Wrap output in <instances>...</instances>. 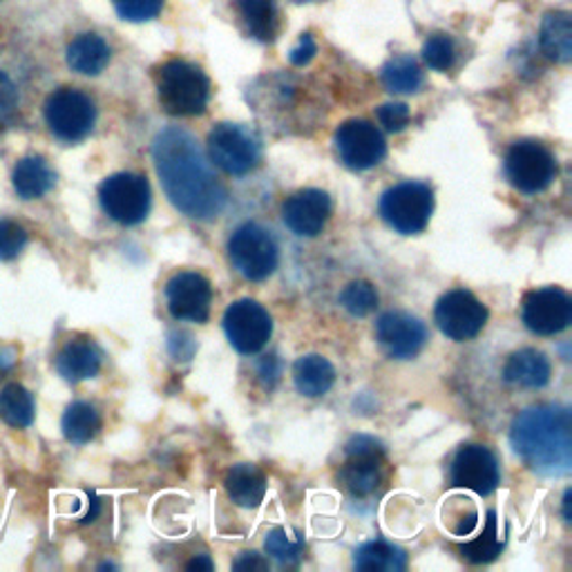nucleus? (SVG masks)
I'll use <instances>...</instances> for the list:
<instances>
[{
    "label": "nucleus",
    "instance_id": "aec40b11",
    "mask_svg": "<svg viewBox=\"0 0 572 572\" xmlns=\"http://www.w3.org/2000/svg\"><path fill=\"white\" fill-rule=\"evenodd\" d=\"M12 186L21 199H40L57 186V173L46 157L29 154L16 161L12 171Z\"/></svg>",
    "mask_w": 572,
    "mask_h": 572
},
{
    "label": "nucleus",
    "instance_id": "9b49d317",
    "mask_svg": "<svg viewBox=\"0 0 572 572\" xmlns=\"http://www.w3.org/2000/svg\"><path fill=\"white\" fill-rule=\"evenodd\" d=\"M224 332L228 343L241 356L260 353L273 334L269 311L251 298L233 302L224 313Z\"/></svg>",
    "mask_w": 572,
    "mask_h": 572
},
{
    "label": "nucleus",
    "instance_id": "7ed1b4c3",
    "mask_svg": "<svg viewBox=\"0 0 572 572\" xmlns=\"http://www.w3.org/2000/svg\"><path fill=\"white\" fill-rule=\"evenodd\" d=\"M154 80L163 112L173 116H199L207 112L211 80L199 65L184 59H171L157 67Z\"/></svg>",
    "mask_w": 572,
    "mask_h": 572
},
{
    "label": "nucleus",
    "instance_id": "f8f14e48",
    "mask_svg": "<svg viewBox=\"0 0 572 572\" xmlns=\"http://www.w3.org/2000/svg\"><path fill=\"white\" fill-rule=\"evenodd\" d=\"M434 322L449 340L465 343L483 332L487 324V309L474 294L455 289L436 302Z\"/></svg>",
    "mask_w": 572,
    "mask_h": 572
},
{
    "label": "nucleus",
    "instance_id": "58836bf2",
    "mask_svg": "<svg viewBox=\"0 0 572 572\" xmlns=\"http://www.w3.org/2000/svg\"><path fill=\"white\" fill-rule=\"evenodd\" d=\"M279 374H282V364H279L277 356H266V358L260 360V364H258V376L264 381L266 387H273V385L277 383Z\"/></svg>",
    "mask_w": 572,
    "mask_h": 572
},
{
    "label": "nucleus",
    "instance_id": "a878e982",
    "mask_svg": "<svg viewBox=\"0 0 572 572\" xmlns=\"http://www.w3.org/2000/svg\"><path fill=\"white\" fill-rule=\"evenodd\" d=\"M61 430L72 445H88L90 440L97 438L101 430V414L97 412V407L92 402L76 400L67 405V410L63 412Z\"/></svg>",
    "mask_w": 572,
    "mask_h": 572
},
{
    "label": "nucleus",
    "instance_id": "bb28decb",
    "mask_svg": "<svg viewBox=\"0 0 572 572\" xmlns=\"http://www.w3.org/2000/svg\"><path fill=\"white\" fill-rule=\"evenodd\" d=\"M544 54L555 63H568L572 57V25L568 12L546 14L539 32Z\"/></svg>",
    "mask_w": 572,
    "mask_h": 572
},
{
    "label": "nucleus",
    "instance_id": "f03ea898",
    "mask_svg": "<svg viewBox=\"0 0 572 572\" xmlns=\"http://www.w3.org/2000/svg\"><path fill=\"white\" fill-rule=\"evenodd\" d=\"M510 443L517 457L539 476H568L572 470L570 410L563 405L523 410L510 427Z\"/></svg>",
    "mask_w": 572,
    "mask_h": 572
},
{
    "label": "nucleus",
    "instance_id": "e433bc0d",
    "mask_svg": "<svg viewBox=\"0 0 572 572\" xmlns=\"http://www.w3.org/2000/svg\"><path fill=\"white\" fill-rule=\"evenodd\" d=\"M378 121L381 126H385V130L400 133L410 124V108L405 103H385L383 108H378Z\"/></svg>",
    "mask_w": 572,
    "mask_h": 572
},
{
    "label": "nucleus",
    "instance_id": "2eb2a0df",
    "mask_svg": "<svg viewBox=\"0 0 572 572\" xmlns=\"http://www.w3.org/2000/svg\"><path fill=\"white\" fill-rule=\"evenodd\" d=\"M521 320L535 336H557L572 320V302L557 286L530 291L521 304Z\"/></svg>",
    "mask_w": 572,
    "mask_h": 572
},
{
    "label": "nucleus",
    "instance_id": "72a5a7b5",
    "mask_svg": "<svg viewBox=\"0 0 572 572\" xmlns=\"http://www.w3.org/2000/svg\"><path fill=\"white\" fill-rule=\"evenodd\" d=\"M423 61L436 72L452 70V65L457 61L455 40L449 38V36H445V34L430 36L425 40V46H423Z\"/></svg>",
    "mask_w": 572,
    "mask_h": 572
},
{
    "label": "nucleus",
    "instance_id": "9d476101",
    "mask_svg": "<svg viewBox=\"0 0 572 572\" xmlns=\"http://www.w3.org/2000/svg\"><path fill=\"white\" fill-rule=\"evenodd\" d=\"M506 175L525 195L544 192L557 177V159L539 141H517L506 154Z\"/></svg>",
    "mask_w": 572,
    "mask_h": 572
},
{
    "label": "nucleus",
    "instance_id": "473e14b6",
    "mask_svg": "<svg viewBox=\"0 0 572 572\" xmlns=\"http://www.w3.org/2000/svg\"><path fill=\"white\" fill-rule=\"evenodd\" d=\"M340 304L353 318H364L378 309V291L372 282H351L340 294Z\"/></svg>",
    "mask_w": 572,
    "mask_h": 572
},
{
    "label": "nucleus",
    "instance_id": "6e6552de",
    "mask_svg": "<svg viewBox=\"0 0 572 572\" xmlns=\"http://www.w3.org/2000/svg\"><path fill=\"white\" fill-rule=\"evenodd\" d=\"M381 217L400 235L423 233L434 213V192L427 184L402 182L381 197Z\"/></svg>",
    "mask_w": 572,
    "mask_h": 572
},
{
    "label": "nucleus",
    "instance_id": "20e7f679",
    "mask_svg": "<svg viewBox=\"0 0 572 572\" xmlns=\"http://www.w3.org/2000/svg\"><path fill=\"white\" fill-rule=\"evenodd\" d=\"M209 154L226 175L244 177L260 166L262 139L249 126L224 121L209 133Z\"/></svg>",
    "mask_w": 572,
    "mask_h": 572
},
{
    "label": "nucleus",
    "instance_id": "c756f323",
    "mask_svg": "<svg viewBox=\"0 0 572 572\" xmlns=\"http://www.w3.org/2000/svg\"><path fill=\"white\" fill-rule=\"evenodd\" d=\"M381 80L387 92L412 95L423 86V70L412 57H394L381 70Z\"/></svg>",
    "mask_w": 572,
    "mask_h": 572
},
{
    "label": "nucleus",
    "instance_id": "4468645a",
    "mask_svg": "<svg viewBox=\"0 0 572 572\" xmlns=\"http://www.w3.org/2000/svg\"><path fill=\"white\" fill-rule=\"evenodd\" d=\"M449 481H452L455 487L472 489V493L485 497L493 495L499 487L501 468L493 449L478 443H470L457 452L452 468H449Z\"/></svg>",
    "mask_w": 572,
    "mask_h": 572
},
{
    "label": "nucleus",
    "instance_id": "ddd939ff",
    "mask_svg": "<svg viewBox=\"0 0 572 572\" xmlns=\"http://www.w3.org/2000/svg\"><path fill=\"white\" fill-rule=\"evenodd\" d=\"M336 150L347 169L362 173L372 171L387 154L383 133L364 119H349L336 130Z\"/></svg>",
    "mask_w": 572,
    "mask_h": 572
},
{
    "label": "nucleus",
    "instance_id": "f704fd0d",
    "mask_svg": "<svg viewBox=\"0 0 572 572\" xmlns=\"http://www.w3.org/2000/svg\"><path fill=\"white\" fill-rule=\"evenodd\" d=\"M112 5L128 23H148L163 12L166 0H112Z\"/></svg>",
    "mask_w": 572,
    "mask_h": 572
},
{
    "label": "nucleus",
    "instance_id": "4be33fe9",
    "mask_svg": "<svg viewBox=\"0 0 572 572\" xmlns=\"http://www.w3.org/2000/svg\"><path fill=\"white\" fill-rule=\"evenodd\" d=\"M228 499L239 508H258L266 497V476L253 463H239L224 476Z\"/></svg>",
    "mask_w": 572,
    "mask_h": 572
},
{
    "label": "nucleus",
    "instance_id": "7c9ffc66",
    "mask_svg": "<svg viewBox=\"0 0 572 572\" xmlns=\"http://www.w3.org/2000/svg\"><path fill=\"white\" fill-rule=\"evenodd\" d=\"M503 546H506V537L501 535V530H499L497 512L489 510L487 517H485L483 533L476 539L468 542L461 548V552H463V557L470 563H489V561H495L501 555Z\"/></svg>",
    "mask_w": 572,
    "mask_h": 572
},
{
    "label": "nucleus",
    "instance_id": "37998d69",
    "mask_svg": "<svg viewBox=\"0 0 572 572\" xmlns=\"http://www.w3.org/2000/svg\"><path fill=\"white\" fill-rule=\"evenodd\" d=\"M568 506H570V489H568L565 497H563V517H565V521H570V510H568Z\"/></svg>",
    "mask_w": 572,
    "mask_h": 572
},
{
    "label": "nucleus",
    "instance_id": "79ce46f5",
    "mask_svg": "<svg viewBox=\"0 0 572 572\" xmlns=\"http://www.w3.org/2000/svg\"><path fill=\"white\" fill-rule=\"evenodd\" d=\"M16 364V351L10 347H0V370H10Z\"/></svg>",
    "mask_w": 572,
    "mask_h": 572
},
{
    "label": "nucleus",
    "instance_id": "5701e85b",
    "mask_svg": "<svg viewBox=\"0 0 572 572\" xmlns=\"http://www.w3.org/2000/svg\"><path fill=\"white\" fill-rule=\"evenodd\" d=\"M65 59H67V65L76 74L97 76L108 67L112 59V50L103 36L86 32V34H78L67 46Z\"/></svg>",
    "mask_w": 572,
    "mask_h": 572
},
{
    "label": "nucleus",
    "instance_id": "ea45409f",
    "mask_svg": "<svg viewBox=\"0 0 572 572\" xmlns=\"http://www.w3.org/2000/svg\"><path fill=\"white\" fill-rule=\"evenodd\" d=\"M233 570H269V561L258 552H241L233 563Z\"/></svg>",
    "mask_w": 572,
    "mask_h": 572
},
{
    "label": "nucleus",
    "instance_id": "f257e3e1",
    "mask_svg": "<svg viewBox=\"0 0 572 572\" xmlns=\"http://www.w3.org/2000/svg\"><path fill=\"white\" fill-rule=\"evenodd\" d=\"M152 161L163 192L179 213L197 222H211L222 215L228 190L188 130H161L152 141Z\"/></svg>",
    "mask_w": 572,
    "mask_h": 572
},
{
    "label": "nucleus",
    "instance_id": "b1692460",
    "mask_svg": "<svg viewBox=\"0 0 572 572\" xmlns=\"http://www.w3.org/2000/svg\"><path fill=\"white\" fill-rule=\"evenodd\" d=\"M294 381H296V387L302 396L320 398L334 387L336 370L326 358H322L318 353H309V356H302L296 360Z\"/></svg>",
    "mask_w": 572,
    "mask_h": 572
},
{
    "label": "nucleus",
    "instance_id": "c85d7f7f",
    "mask_svg": "<svg viewBox=\"0 0 572 572\" xmlns=\"http://www.w3.org/2000/svg\"><path fill=\"white\" fill-rule=\"evenodd\" d=\"M36 416V402L29 389L10 383L0 389V421L14 430H27Z\"/></svg>",
    "mask_w": 572,
    "mask_h": 572
},
{
    "label": "nucleus",
    "instance_id": "0eeeda50",
    "mask_svg": "<svg viewBox=\"0 0 572 572\" xmlns=\"http://www.w3.org/2000/svg\"><path fill=\"white\" fill-rule=\"evenodd\" d=\"M385 447L378 438L358 434L345 445L340 483L349 495L364 499L376 495L385 483Z\"/></svg>",
    "mask_w": 572,
    "mask_h": 572
},
{
    "label": "nucleus",
    "instance_id": "39448f33",
    "mask_svg": "<svg viewBox=\"0 0 572 572\" xmlns=\"http://www.w3.org/2000/svg\"><path fill=\"white\" fill-rule=\"evenodd\" d=\"M43 116L50 133L61 144L72 146L92 135L97 124V105L86 92L76 88H59L48 97Z\"/></svg>",
    "mask_w": 572,
    "mask_h": 572
},
{
    "label": "nucleus",
    "instance_id": "423d86ee",
    "mask_svg": "<svg viewBox=\"0 0 572 572\" xmlns=\"http://www.w3.org/2000/svg\"><path fill=\"white\" fill-rule=\"evenodd\" d=\"M228 258L241 277H247L249 282H262L277 269L279 249L269 228L247 222L233 231L228 239Z\"/></svg>",
    "mask_w": 572,
    "mask_h": 572
},
{
    "label": "nucleus",
    "instance_id": "dca6fc26",
    "mask_svg": "<svg viewBox=\"0 0 572 572\" xmlns=\"http://www.w3.org/2000/svg\"><path fill=\"white\" fill-rule=\"evenodd\" d=\"M166 302L175 320L203 324L211 315L213 286L201 273H177L166 284Z\"/></svg>",
    "mask_w": 572,
    "mask_h": 572
},
{
    "label": "nucleus",
    "instance_id": "a19ab883",
    "mask_svg": "<svg viewBox=\"0 0 572 572\" xmlns=\"http://www.w3.org/2000/svg\"><path fill=\"white\" fill-rule=\"evenodd\" d=\"M186 568L188 570H207V572H211L215 565H213L209 555H197V557H192V561H188Z\"/></svg>",
    "mask_w": 572,
    "mask_h": 572
},
{
    "label": "nucleus",
    "instance_id": "2f4dec72",
    "mask_svg": "<svg viewBox=\"0 0 572 572\" xmlns=\"http://www.w3.org/2000/svg\"><path fill=\"white\" fill-rule=\"evenodd\" d=\"M264 550L282 565H296L304 557V537L286 527H275L264 539Z\"/></svg>",
    "mask_w": 572,
    "mask_h": 572
},
{
    "label": "nucleus",
    "instance_id": "c9c22d12",
    "mask_svg": "<svg viewBox=\"0 0 572 572\" xmlns=\"http://www.w3.org/2000/svg\"><path fill=\"white\" fill-rule=\"evenodd\" d=\"M27 231L14 220H0V262L16 260L27 247Z\"/></svg>",
    "mask_w": 572,
    "mask_h": 572
},
{
    "label": "nucleus",
    "instance_id": "cd10ccee",
    "mask_svg": "<svg viewBox=\"0 0 572 572\" xmlns=\"http://www.w3.org/2000/svg\"><path fill=\"white\" fill-rule=\"evenodd\" d=\"M353 568L370 572H402L407 568V552L383 539L366 542L356 550Z\"/></svg>",
    "mask_w": 572,
    "mask_h": 572
},
{
    "label": "nucleus",
    "instance_id": "393cba45",
    "mask_svg": "<svg viewBox=\"0 0 572 572\" xmlns=\"http://www.w3.org/2000/svg\"><path fill=\"white\" fill-rule=\"evenodd\" d=\"M235 10L251 38L260 43H273L279 29L275 0H235Z\"/></svg>",
    "mask_w": 572,
    "mask_h": 572
},
{
    "label": "nucleus",
    "instance_id": "f3484780",
    "mask_svg": "<svg viewBox=\"0 0 572 572\" xmlns=\"http://www.w3.org/2000/svg\"><path fill=\"white\" fill-rule=\"evenodd\" d=\"M427 326L405 311L383 313L376 322V340L396 360H412L425 347Z\"/></svg>",
    "mask_w": 572,
    "mask_h": 572
},
{
    "label": "nucleus",
    "instance_id": "4c0bfd02",
    "mask_svg": "<svg viewBox=\"0 0 572 572\" xmlns=\"http://www.w3.org/2000/svg\"><path fill=\"white\" fill-rule=\"evenodd\" d=\"M318 54V46L311 34H302V38L298 40V46L289 52V61L296 65V67H304L313 61V57Z\"/></svg>",
    "mask_w": 572,
    "mask_h": 572
},
{
    "label": "nucleus",
    "instance_id": "a211bd4d",
    "mask_svg": "<svg viewBox=\"0 0 572 572\" xmlns=\"http://www.w3.org/2000/svg\"><path fill=\"white\" fill-rule=\"evenodd\" d=\"M332 215V199L324 190L304 188L291 195L282 207V220L291 233L300 237H315L324 231Z\"/></svg>",
    "mask_w": 572,
    "mask_h": 572
},
{
    "label": "nucleus",
    "instance_id": "1a4fd4ad",
    "mask_svg": "<svg viewBox=\"0 0 572 572\" xmlns=\"http://www.w3.org/2000/svg\"><path fill=\"white\" fill-rule=\"evenodd\" d=\"M99 203L112 222L121 226H137L150 213V184L137 173L110 175L99 186Z\"/></svg>",
    "mask_w": 572,
    "mask_h": 572
},
{
    "label": "nucleus",
    "instance_id": "412c9836",
    "mask_svg": "<svg viewBox=\"0 0 572 572\" xmlns=\"http://www.w3.org/2000/svg\"><path fill=\"white\" fill-rule=\"evenodd\" d=\"M552 366L546 353L537 349H521L512 353L503 366V378L510 385L525 389H542L550 383Z\"/></svg>",
    "mask_w": 572,
    "mask_h": 572
},
{
    "label": "nucleus",
    "instance_id": "6ab92c4d",
    "mask_svg": "<svg viewBox=\"0 0 572 572\" xmlns=\"http://www.w3.org/2000/svg\"><path fill=\"white\" fill-rule=\"evenodd\" d=\"M101 349L88 338H74L57 353V372L67 383H84L101 372Z\"/></svg>",
    "mask_w": 572,
    "mask_h": 572
}]
</instances>
